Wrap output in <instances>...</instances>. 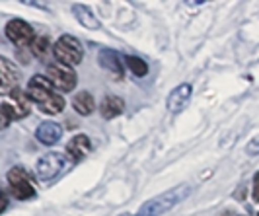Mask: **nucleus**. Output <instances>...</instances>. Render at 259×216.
Wrapping results in <instances>:
<instances>
[{"label":"nucleus","instance_id":"obj_1","mask_svg":"<svg viewBox=\"0 0 259 216\" xmlns=\"http://www.w3.org/2000/svg\"><path fill=\"white\" fill-rule=\"evenodd\" d=\"M27 98L33 103H37L39 109L47 115H57L65 109V98L55 92V88L47 80V76H41V74L29 80Z\"/></svg>","mask_w":259,"mask_h":216},{"label":"nucleus","instance_id":"obj_2","mask_svg":"<svg viewBox=\"0 0 259 216\" xmlns=\"http://www.w3.org/2000/svg\"><path fill=\"white\" fill-rule=\"evenodd\" d=\"M189 187L187 185H178V187H174L171 191H166V193H162V195H158L154 199H150V201H146V203L139 208V212L137 216H162L166 214L168 210H171L176 204H180L189 195Z\"/></svg>","mask_w":259,"mask_h":216},{"label":"nucleus","instance_id":"obj_3","mask_svg":"<svg viewBox=\"0 0 259 216\" xmlns=\"http://www.w3.org/2000/svg\"><path fill=\"white\" fill-rule=\"evenodd\" d=\"M53 55H55L57 63H63L66 66H76L84 59V49H82V45L76 37L63 35L53 45Z\"/></svg>","mask_w":259,"mask_h":216},{"label":"nucleus","instance_id":"obj_4","mask_svg":"<svg viewBox=\"0 0 259 216\" xmlns=\"http://www.w3.org/2000/svg\"><path fill=\"white\" fill-rule=\"evenodd\" d=\"M8 185L18 201H27V199L35 197V185L22 165H16L8 171Z\"/></svg>","mask_w":259,"mask_h":216},{"label":"nucleus","instance_id":"obj_5","mask_svg":"<svg viewBox=\"0 0 259 216\" xmlns=\"http://www.w3.org/2000/svg\"><path fill=\"white\" fill-rule=\"evenodd\" d=\"M47 80L53 84V88L61 92H72L78 82L72 66H66L63 63H51L47 66Z\"/></svg>","mask_w":259,"mask_h":216},{"label":"nucleus","instance_id":"obj_6","mask_svg":"<svg viewBox=\"0 0 259 216\" xmlns=\"http://www.w3.org/2000/svg\"><path fill=\"white\" fill-rule=\"evenodd\" d=\"M68 165L65 154L61 152H49L45 156H41L35 165V174L41 181H51L55 179L61 171H65V167Z\"/></svg>","mask_w":259,"mask_h":216},{"label":"nucleus","instance_id":"obj_7","mask_svg":"<svg viewBox=\"0 0 259 216\" xmlns=\"http://www.w3.org/2000/svg\"><path fill=\"white\" fill-rule=\"evenodd\" d=\"M6 37L18 47H31V43L35 41V31L24 20H12L6 26Z\"/></svg>","mask_w":259,"mask_h":216},{"label":"nucleus","instance_id":"obj_8","mask_svg":"<svg viewBox=\"0 0 259 216\" xmlns=\"http://www.w3.org/2000/svg\"><path fill=\"white\" fill-rule=\"evenodd\" d=\"M18 82H20V68L6 57H0V96L10 94L14 88H18Z\"/></svg>","mask_w":259,"mask_h":216},{"label":"nucleus","instance_id":"obj_9","mask_svg":"<svg viewBox=\"0 0 259 216\" xmlns=\"http://www.w3.org/2000/svg\"><path fill=\"white\" fill-rule=\"evenodd\" d=\"M98 61L102 64V68H105L111 78H115V80H121V78L125 76V68H123V59H121V55L117 51H111V49H104V51L100 53V57H98Z\"/></svg>","mask_w":259,"mask_h":216},{"label":"nucleus","instance_id":"obj_10","mask_svg":"<svg viewBox=\"0 0 259 216\" xmlns=\"http://www.w3.org/2000/svg\"><path fill=\"white\" fill-rule=\"evenodd\" d=\"M8 107L12 111L14 119H24L29 115V98H27V92H24L22 88H14L10 94H8Z\"/></svg>","mask_w":259,"mask_h":216},{"label":"nucleus","instance_id":"obj_11","mask_svg":"<svg viewBox=\"0 0 259 216\" xmlns=\"http://www.w3.org/2000/svg\"><path fill=\"white\" fill-rule=\"evenodd\" d=\"M191 100V86L189 84H180L178 88H174L169 92L168 100H166V105L171 113H180L183 107L189 103Z\"/></svg>","mask_w":259,"mask_h":216},{"label":"nucleus","instance_id":"obj_12","mask_svg":"<svg viewBox=\"0 0 259 216\" xmlns=\"http://www.w3.org/2000/svg\"><path fill=\"white\" fill-rule=\"evenodd\" d=\"M63 137V127L59 125V123H53V121H45V123H41L35 131V139L41 142V144H45V146H53V144H57L59 140Z\"/></svg>","mask_w":259,"mask_h":216},{"label":"nucleus","instance_id":"obj_13","mask_svg":"<svg viewBox=\"0 0 259 216\" xmlns=\"http://www.w3.org/2000/svg\"><path fill=\"white\" fill-rule=\"evenodd\" d=\"M90 150H92V142L86 135H76V137H72V139L68 140V144H66V154L74 162L84 160L90 154Z\"/></svg>","mask_w":259,"mask_h":216},{"label":"nucleus","instance_id":"obj_14","mask_svg":"<svg viewBox=\"0 0 259 216\" xmlns=\"http://www.w3.org/2000/svg\"><path fill=\"white\" fill-rule=\"evenodd\" d=\"M123 109H125V103L117 96H107V98H104L102 105H100V111H102L104 119H115V117L123 113Z\"/></svg>","mask_w":259,"mask_h":216},{"label":"nucleus","instance_id":"obj_15","mask_svg":"<svg viewBox=\"0 0 259 216\" xmlns=\"http://www.w3.org/2000/svg\"><path fill=\"white\" fill-rule=\"evenodd\" d=\"M72 12L76 16V20L80 22V26H84L86 29H100V20L94 16L88 6L84 4H74L72 6Z\"/></svg>","mask_w":259,"mask_h":216},{"label":"nucleus","instance_id":"obj_16","mask_svg":"<svg viewBox=\"0 0 259 216\" xmlns=\"http://www.w3.org/2000/svg\"><path fill=\"white\" fill-rule=\"evenodd\" d=\"M72 107H74V111L80 115H90L94 113V109H96V102H94V96H92L90 92H78L76 98L72 100Z\"/></svg>","mask_w":259,"mask_h":216},{"label":"nucleus","instance_id":"obj_17","mask_svg":"<svg viewBox=\"0 0 259 216\" xmlns=\"http://www.w3.org/2000/svg\"><path fill=\"white\" fill-rule=\"evenodd\" d=\"M125 63H127V66H129L131 72H133L135 76H139V78L146 76V72H148V64L144 63L143 59L129 55V57H125Z\"/></svg>","mask_w":259,"mask_h":216},{"label":"nucleus","instance_id":"obj_18","mask_svg":"<svg viewBox=\"0 0 259 216\" xmlns=\"http://www.w3.org/2000/svg\"><path fill=\"white\" fill-rule=\"evenodd\" d=\"M31 53H33L37 59H45L47 53H49V39L45 37V35L35 37V41L31 43Z\"/></svg>","mask_w":259,"mask_h":216},{"label":"nucleus","instance_id":"obj_19","mask_svg":"<svg viewBox=\"0 0 259 216\" xmlns=\"http://www.w3.org/2000/svg\"><path fill=\"white\" fill-rule=\"evenodd\" d=\"M12 121H14V115L10 111V107H8V103L6 102L0 103V131H4Z\"/></svg>","mask_w":259,"mask_h":216},{"label":"nucleus","instance_id":"obj_20","mask_svg":"<svg viewBox=\"0 0 259 216\" xmlns=\"http://www.w3.org/2000/svg\"><path fill=\"white\" fill-rule=\"evenodd\" d=\"M247 154H249V156H255V154H259V137H257V139H253L249 144H247Z\"/></svg>","mask_w":259,"mask_h":216},{"label":"nucleus","instance_id":"obj_21","mask_svg":"<svg viewBox=\"0 0 259 216\" xmlns=\"http://www.w3.org/2000/svg\"><path fill=\"white\" fill-rule=\"evenodd\" d=\"M251 197H253L255 203H259V171L255 174V178H253V191H251Z\"/></svg>","mask_w":259,"mask_h":216},{"label":"nucleus","instance_id":"obj_22","mask_svg":"<svg viewBox=\"0 0 259 216\" xmlns=\"http://www.w3.org/2000/svg\"><path fill=\"white\" fill-rule=\"evenodd\" d=\"M6 206H8V197H6V191L0 187V214L6 210Z\"/></svg>","mask_w":259,"mask_h":216},{"label":"nucleus","instance_id":"obj_23","mask_svg":"<svg viewBox=\"0 0 259 216\" xmlns=\"http://www.w3.org/2000/svg\"><path fill=\"white\" fill-rule=\"evenodd\" d=\"M121 216H131V214H121Z\"/></svg>","mask_w":259,"mask_h":216}]
</instances>
